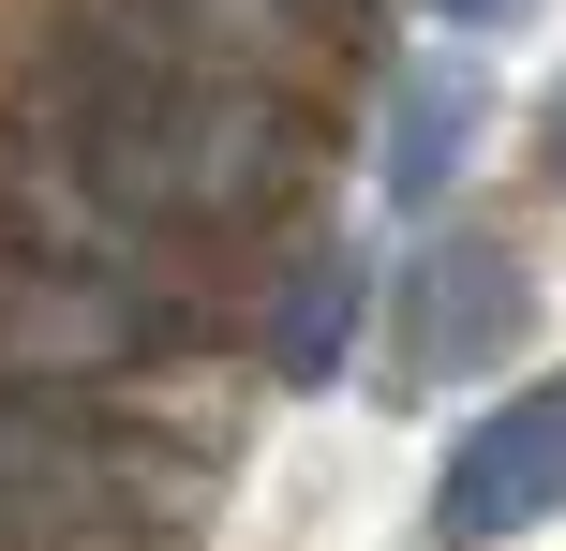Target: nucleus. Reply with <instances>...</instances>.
Masks as SVG:
<instances>
[{"label":"nucleus","instance_id":"nucleus-1","mask_svg":"<svg viewBox=\"0 0 566 551\" xmlns=\"http://www.w3.org/2000/svg\"><path fill=\"white\" fill-rule=\"evenodd\" d=\"M566 507V373H537L522 403H492L478 433L448 447V492H432V537L492 551V537H537Z\"/></svg>","mask_w":566,"mask_h":551},{"label":"nucleus","instance_id":"nucleus-2","mask_svg":"<svg viewBox=\"0 0 566 551\" xmlns=\"http://www.w3.org/2000/svg\"><path fill=\"white\" fill-rule=\"evenodd\" d=\"M522 328V268L492 254V239H432L418 268H402V373H478L492 343Z\"/></svg>","mask_w":566,"mask_h":551},{"label":"nucleus","instance_id":"nucleus-3","mask_svg":"<svg viewBox=\"0 0 566 551\" xmlns=\"http://www.w3.org/2000/svg\"><path fill=\"white\" fill-rule=\"evenodd\" d=\"M119 343H135V298L0 268V358H15V373H90V358H119Z\"/></svg>","mask_w":566,"mask_h":551},{"label":"nucleus","instance_id":"nucleus-4","mask_svg":"<svg viewBox=\"0 0 566 551\" xmlns=\"http://www.w3.org/2000/svg\"><path fill=\"white\" fill-rule=\"evenodd\" d=\"M462 135H478V75H462V60H418L402 105H388V194L432 209V194L462 179Z\"/></svg>","mask_w":566,"mask_h":551},{"label":"nucleus","instance_id":"nucleus-5","mask_svg":"<svg viewBox=\"0 0 566 551\" xmlns=\"http://www.w3.org/2000/svg\"><path fill=\"white\" fill-rule=\"evenodd\" d=\"M343 328H358V268L313 254V268H298V298H283V373L328 388V373H343Z\"/></svg>","mask_w":566,"mask_h":551},{"label":"nucleus","instance_id":"nucleus-6","mask_svg":"<svg viewBox=\"0 0 566 551\" xmlns=\"http://www.w3.org/2000/svg\"><path fill=\"white\" fill-rule=\"evenodd\" d=\"M448 15H462V30H492V15H522V0H448Z\"/></svg>","mask_w":566,"mask_h":551},{"label":"nucleus","instance_id":"nucleus-7","mask_svg":"<svg viewBox=\"0 0 566 551\" xmlns=\"http://www.w3.org/2000/svg\"><path fill=\"white\" fill-rule=\"evenodd\" d=\"M552 179H566V105H552Z\"/></svg>","mask_w":566,"mask_h":551}]
</instances>
